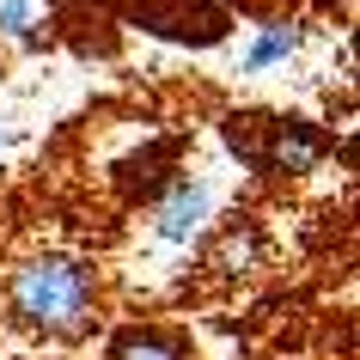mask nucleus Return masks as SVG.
<instances>
[{
  "mask_svg": "<svg viewBox=\"0 0 360 360\" xmlns=\"http://www.w3.org/2000/svg\"><path fill=\"white\" fill-rule=\"evenodd\" d=\"M6 318L25 323V330H43V336H79L86 318H92L98 281L92 269L74 263V257H37V263H19L6 275Z\"/></svg>",
  "mask_w": 360,
  "mask_h": 360,
  "instance_id": "f257e3e1",
  "label": "nucleus"
},
{
  "mask_svg": "<svg viewBox=\"0 0 360 360\" xmlns=\"http://www.w3.org/2000/svg\"><path fill=\"white\" fill-rule=\"evenodd\" d=\"M263 134L269 147H257V171H275V177H305L330 153V134L305 116H275V122H263Z\"/></svg>",
  "mask_w": 360,
  "mask_h": 360,
  "instance_id": "f03ea898",
  "label": "nucleus"
},
{
  "mask_svg": "<svg viewBox=\"0 0 360 360\" xmlns=\"http://www.w3.org/2000/svg\"><path fill=\"white\" fill-rule=\"evenodd\" d=\"M208 208H214V190L208 184H171L165 190V202H159V220H153V232L165 238V245H190L195 232H202V220H208Z\"/></svg>",
  "mask_w": 360,
  "mask_h": 360,
  "instance_id": "7ed1b4c3",
  "label": "nucleus"
},
{
  "mask_svg": "<svg viewBox=\"0 0 360 360\" xmlns=\"http://www.w3.org/2000/svg\"><path fill=\"white\" fill-rule=\"evenodd\" d=\"M257 257H263L257 226H226V232L208 245V269H214V275H250V269H257Z\"/></svg>",
  "mask_w": 360,
  "mask_h": 360,
  "instance_id": "20e7f679",
  "label": "nucleus"
},
{
  "mask_svg": "<svg viewBox=\"0 0 360 360\" xmlns=\"http://www.w3.org/2000/svg\"><path fill=\"white\" fill-rule=\"evenodd\" d=\"M110 360H190L184 354V342L165 336V330H122L110 348Z\"/></svg>",
  "mask_w": 360,
  "mask_h": 360,
  "instance_id": "39448f33",
  "label": "nucleus"
},
{
  "mask_svg": "<svg viewBox=\"0 0 360 360\" xmlns=\"http://www.w3.org/2000/svg\"><path fill=\"white\" fill-rule=\"evenodd\" d=\"M293 49H300V31H293V25H263V37L245 49V74H263V68L287 61Z\"/></svg>",
  "mask_w": 360,
  "mask_h": 360,
  "instance_id": "423d86ee",
  "label": "nucleus"
},
{
  "mask_svg": "<svg viewBox=\"0 0 360 360\" xmlns=\"http://www.w3.org/2000/svg\"><path fill=\"white\" fill-rule=\"evenodd\" d=\"M0 37L37 43V31H31V0H0Z\"/></svg>",
  "mask_w": 360,
  "mask_h": 360,
  "instance_id": "0eeeda50",
  "label": "nucleus"
},
{
  "mask_svg": "<svg viewBox=\"0 0 360 360\" xmlns=\"http://www.w3.org/2000/svg\"><path fill=\"white\" fill-rule=\"evenodd\" d=\"M0 147H6V134H0Z\"/></svg>",
  "mask_w": 360,
  "mask_h": 360,
  "instance_id": "6e6552de",
  "label": "nucleus"
}]
</instances>
